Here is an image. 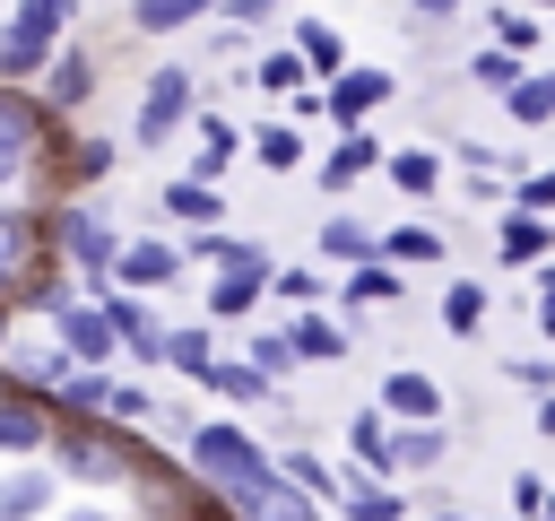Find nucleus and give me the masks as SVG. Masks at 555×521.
<instances>
[{
	"instance_id": "nucleus-33",
	"label": "nucleus",
	"mask_w": 555,
	"mask_h": 521,
	"mask_svg": "<svg viewBox=\"0 0 555 521\" xmlns=\"http://www.w3.org/2000/svg\"><path fill=\"white\" fill-rule=\"evenodd\" d=\"M208 391H225V399H269L278 382H269L251 356H243V365H225V356H217V365H208Z\"/></svg>"
},
{
	"instance_id": "nucleus-29",
	"label": "nucleus",
	"mask_w": 555,
	"mask_h": 521,
	"mask_svg": "<svg viewBox=\"0 0 555 521\" xmlns=\"http://www.w3.org/2000/svg\"><path fill=\"white\" fill-rule=\"evenodd\" d=\"M243 148H251L269 174H295V165H304V139H295V122H269V130H251Z\"/></svg>"
},
{
	"instance_id": "nucleus-36",
	"label": "nucleus",
	"mask_w": 555,
	"mask_h": 521,
	"mask_svg": "<svg viewBox=\"0 0 555 521\" xmlns=\"http://www.w3.org/2000/svg\"><path fill=\"white\" fill-rule=\"evenodd\" d=\"M278 469H286V478H295L312 504H338V469H330V460H312V452H286Z\"/></svg>"
},
{
	"instance_id": "nucleus-11",
	"label": "nucleus",
	"mask_w": 555,
	"mask_h": 521,
	"mask_svg": "<svg viewBox=\"0 0 555 521\" xmlns=\"http://www.w3.org/2000/svg\"><path fill=\"white\" fill-rule=\"evenodd\" d=\"M442 452H451V434L434 425V417H390V469H442Z\"/></svg>"
},
{
	"instance_id": "nucleus-8",
	"label": "nucleus",
	"mask_w": 555,
	"mask_h": 521,
	"mask_svg": "<svg viewBox=\"0 0 555 521\" xmlns=\"http://www.w3.org/2000/svg\"><path fill=\"white\" fill-rule=\"evenodd\" d=\"M95 304L113 313V330H121V356H139V365H165V321L130 295V287H95Z\"/></svg>"
},
{
	"instance_id": "nucleus-4",
	"label": "nucleus",
	"mask_w": 555,
	"mask_h": 521,
	"mask_svg": "<svg viewBox=\"0 0 555 521\" xmlns=\"http://www.w3.org/2000/svg\"><path fill=\"white\" fill-rule=\"evenodd\" d=\"M52 243H61V260L87 269V287H104V278H113V252H121V226H113L104 208H61V217H52Z\"/></svg>"
},
{
	"instance_id": "nucleus-51",
	"label": "nucleus",
	"mask_w": 555,
	"mask_h": 521,
	"mask_svg": "<svg viewBox=\"0 0 555 521\" xmlns=\"http://www.w3.org/2000/svg\"><path fill=\"white\" fill-rule=\"evenodd\" d=\"M538 434H555V391H546V408H538Z\"/></svg>"
},
{
	"instance_id": "nucleus-41",
	"label": "nucleus",
	"mask_w": 555,
	"mask_h": 521,
	"mask_svg": "<svg viewBox=\"0 0 555 521\" xmlns=\"http://www.w3.org/2000/svg\"><path fill=\"white\" fill-rule=\"evenodd\" d=\"M26 243H35V217L0 200V269H26Z\"/></svg>"
},
{
	"instance_id": "nucleus-20",
	"label": "nucleus",
	"mask_w": 555,
	"mask_h": 521,
	"mask_svg": "<svg viewBox=\"0 0 555 521\" xmlns=\"http://www.w3.org/2000/svg\"><path fill=\"white\" fill-rule=\"evenodd\" d=\"M503 113H512V122H529V130H538V122H555V69H520V78L503 87Z\"/></svg>"
},
{
	"instance_id": "nucleus-44",
	"label": "nucleus",
	"mask_w": 555,
	"mask_h": 521,
	"mask_svg": "<svg viewBox=\"0 0 555 521\" xmlns=\"http://www.w3.org/2000/svg\"><path fill=\"white\" fill-rule=\"evenodd\" d=\"M494 43L529 52V43H538V17H529V9H494Z\"/></svg>"
},
{
	"instance_id": "nucleus-34",
	"label": "nucleus",
	"mask_w": 555,
	"mask_h": 521,
	"mask_svg": "<svg viewBox=\"0 0 555 521\" xmlns=\"http://www.w3.org/2000/svg\"><path fill=\"white\" fill-rule=\"evenodd\" d=\"M295 52H304V61L321 69V78H330V69H347V43H338V35L321 26V17H304V26H295Z\"/></svg>"
},
{
	"instance_id": "nucleus-35",
	"label": "nucleus",
	"mask_w": 555,
	"mask_h": 521,
	"mask_svg": "<svg viewBox=\"0 0 555 521\" xmlns=\"http://www.w3.org/2000/svg\"><path fill=\"white\" fill-rule=\"evenodd\" d=\"M477 321H486V287H477V278H460V287H442V330H460V339H468Z\"/></svg>"
},
{
	"instance_id": "nucleus-26",
	"label": "nucleus",
	"mask_w": 555,
	"mask_h": 521,
	"mask_svg": "<svg viewBox=\"0 0 555 521\" xmlns=\"http://www.w3.org/2000/svg\"><path fill=\"white\" fill-rule=\"evenodd\" d=\"M347 452H356L364 469H390V408H364V417H347Z\"/></svg>"
},
{
	"instance_id": "nucleus-28",
	"label": "nucleus",
	"mask_w": 555,
	"mask_h": 521,
	"mask_svg": "<svg viewBox=\"0 0 555 521\" xmlns=\"http://www.w3.org/2000/svg\"><path fill=\"white\" fill-rule=\"evenodd\" d=\"M304 78H312V61H304L295 43H278V52L251 61V87H269V96H286V87H304Z\"/></svg>"
},
{
	"instance_id": "nucleus-52",
	"label": "nucleus",
	"mask_w": 555,
	"mask_h": 521,
	"mask_svg": "<svg viewBox=\"0 0 555 521\" xmlns=\"http://www.w3.org/2000/svg\"><path fill=\"white\" fill-rule=\"evenodd\" d=\"M9 295H17V269H0V304H9Z\"/></svg>"
},
{
	"instance_id": "nucleus-50",
	"label": "nucleus",
	"mask_w": 555,
	"mask_h": 521,
	"mask_svg": "<svg viewBox=\"0 0 555 521\" xmlns=\"http://www.w3.org/2000/svg\"><path fill=\"white\" fill-rule=\"evenodd\" d=\"M538 330H546V339H555V269H546V278H538Z\"/></svg>"
},
{
	"instance_id": "nucleus-56",
	"label": "nucleus",
	"mask_w": 555,
	"mask_h": 521,
	"mask_svg": "<svg viewBox=\"0 0 555 521\" xmlns=\"http://www.w3.org/2000/svg\"><path fill=\"white\" fill-rule=\"evenodd\" d=\"M546 512H555V486H546Z\"/></svg>"
},
{
	"instance_id": "nucleus-43",
	"label": "nucleus",
	"mask_w": 555,
	"mask_h": 521,
	"mask_svg": "<svg viewBox=\"0 0 555 521\" xmlns=\"http://www.w3.org/2000/svg\"><path fill=\"white\" fill-rule=\"evenodd\" d=\"M95 174H113V139H78L69 148V182H95Z\"/></svg>"
},
{
	"instance_id": "nucleus-1",
	"label": "nucleus",
	"mask_w": 555,
	"mask_h": 521,
	"mask_svg": "<svg viewBox=\"0 0 555 521\" xmlns=\"http://www.w3.org/2000/svg\"><path fill=\"white\" fill-rule=\"evenodd\" d=\"M191 469L208 478V495H217L225 512H260L269 486H278V460H269L243 425H199V434H191Z\"/></svg>"
},
{
	"instance_id": "nucleus-47",
	"label": "nucleus",
	"mask_w": 555,
	"mask_h": 521,
	"mask_svg": "<svg viewBox=\"0 0 555 521\" xmlns=\"http://www.w3.org/2000/svg\"><path fill=\"white\" fill-rule=\"evenodd\" d=\"M468 0H408V26H451Z\"/></svg>"
},
{
	"instance_id": "nucleus-37",
	"label": "nucleus",
	"mask_w": 555,
	"mask_h": 521,
	"mask_svg": "<svg viewBox=\"0 0 555 521\" xmlns=\"http://www.w3.org/2000/svg\"><path fill=\"white\" fill-rule=\"evenodd\" d=\"M468 78H477L486 96H503V87L520 78V52H512V43H494V52H468Z\"/></svg>"
},
{
	"instance_id": "nucleus-13",
	"label": "nucleus",
	"mask_w": 555,
	"mask_h": 521,
	"mask_svg": "<svg viewBox=\"0 0 555 521\" xmlns=\"http://www.w3.org/2000/svg\"><path fill=\"white\" fill-rule=\"evenodd\" d=\"M373 165H382V139H373L364 122H347V130H338V148L321 156V182H330V191H347V182H364Z\"/></svg>"
},
{
	"instance_id": "nucleus-54",
	"label": "nucleus",
	"mask_w": 555,
	"mask_h": 521,
	"mask_svg": "<svg viewBox=\"0 0 555 521\" xmlns=\"http://www.w3.org/2000/svg\"><path fill=\"white\" fill-rule=\"evenodd\" d=\"M69 521H104V512H69Z\"/></svg>"
},
{
	"instance_id": "nucleus-10",
	"label": "nucleus",
	"mask_w": 555,
	"mask_h": 521,
	"mask_svg": "<svg viewBox=\"0 0 555 521\" xmlns=\"http://www.w3.org/2000/svg\"><path fill=\"white\" fill-rule=\"evenodd\" d=\"M390 87H399L390 69H330V96H321V104H330V122L347 130V122H364L373 104H390Z\"/></svg>"
},
{
	"instance_id": "nucleus-15",
	"label": "nucleus",
	"mask_w": 555,
	"mask_h": 521,
	"mask_svg": "<svg viewBox=\"0 0 555 521\" xmlns=\"http://www.w3.org/2000/svg\"><path fill=\"white\" fill-rule=\"evenodd\" d=\"M43 96H52L61 113H69V104H87V96H95V61H87L78 43H61V52L43 61Z\"/></svg>"
},
{
	"instance_id": "nucleus-14",
	"label": "nucleus",
	"mask_w": 555,
	"mask_h": 521,
	"mask_svg": "<svg viewBox=\"0 0 555 521\" xmlns=\"http://www.w3.org/2000/svg\"><path fill=\"white\" fill-rule=\"evenodd\" d=\"M260 287H269V269H260V260L217 269V278H208V321H243V313L260 304Z\"/></svg>"
},
{
	"instance_id": "nucleus-32",
	"label": "nucleus",
	"mask_w": 555,
	"mask_h": 521,
	"mask_svg": "<svg viewBox=\"0 0 555 521\" xmlns=\"http://www.w3.org/2000/svg\"><path fill=\"white\" fill-rule=\"evenodd\" d=\"M165 365H173V373H191V382H208V365H217L208 330H165Z\"/></svg>"
},
{
	"instance_id": "nucleus-27",
	"label": "nucleus",
	"mask_w": 555,
	"mask_h": 521,
	"mask_svg": "<svg viewBox=\"0 0 555 521\" xmlns=\"http://www.w3.org/2000/svg\"><path fill=\"white\" fill-rule=\"evenodd\" d=\"M69 17H78V0H17V9H9V26H17V35H43V43H61Z\"/></svg>"
},
{
	"instance_id": "nucleus-45",
	"label": "nucleus",
	"mask_w": 555,
	"mask_h": 521,
	"mask_svg": "<svg viewBox=\"0 0 555 521\" xmlns=\"http://www.w3.org/2000/svg\"><path fill=\"white\" fill-rule=\"evenodd\" d=\"M269 287H278L286 304H321V278H312V269H269Z\"/></svg>"
},
{
	"instance_id": "nucleus-42",
	"label": "nucleus",
	"mask_w": 555,
	"mask_h": 521,
	"mask_svg": "<svg viewBox=\"0 0 555 521\" xmlns=\"http://www.w3.org/2000/svg\"><path fill=\"white\" fill-rule=\"evenodd\" d=\"M104 417H113V425H147V417H156V399H147L139 382H113V391H104Z\"/></svg>"
},
{
	"instance_id": "nucleus-21",
	"label": "nucleus",
	"mask_w": 555,
	"mask_h": 521,
	"mask_svg": "<svg viewBox=\"0 0 555 521\" xmlns=\"http://www.w3.org/2000/svg\"><path fill=\"white\" fill-rule=\"evenodd\" d=\"M52 512V478L43 469H9L0 478V521H43Z\"/></svg>"
},
{
	"instance_id": "nucleus-9",
	"label": "nucleus",
	"mask_w": 555,
	"mask_h": 521,
	"mask_svg": "<svg viewBox=\"0 0 555 521\" xmlns=\"http://www.w3.org/2000/svg\"><path fill=\"white\" fill-rule=\"evenodd\" d=\"M35 139H43V113H35L26 96H9V78H0V191H9L17 174H26Z\"/></svg>"
},
{
	"instance_id": "nucleus-39",
	"label": "nucleus",
	"mask_w": 555,
	"mask_h": 521,
	"mask_svg": "<svg viewBox=\"0 0 555 521\" xmlns=\"http://www.w3.org/2000/svg\"><path fill=\"white\" fill-rule=\"evenodd\" d=\"M321 252H330V260H364V252H382V243H373L356 217H330V226H321Z\"/></svg>"
},
{
	"instance_id": "nucleus-17",
	"label": "nucleus",
	"mask_w": 555,
	"mask_h": 521,
	"mask_svg": "<svg viewBox=\"0 0 555 521\" xmlns=\"http://www.w3.org/2000/svg\"><path fill=\"white\" fill-rule=\"evenodd\" d=\"M234 156H243V130H234L225 113H199V148H191V174H199V182H217Z\"/></svg>"
},
{
	"instance_id": "nucleus-12",
	"label": "nucleus",
	"mask_w": 555,
	"mask_h": 521,
	"mask_svg": "<svg viewBox=\"0 0 555 521\" xmlns=\"http://www.w3.org/2000/svg\"><path fill=\"white\" fill-rule=\"evenodd\" d=\"M338 512H347V521H416V504H408V495H390V486H382V478H364V469H356V478L338 469Z\"/></svg>"
},
{
	"instance_id": "nucleus-46",
	"label": "nucleus",
	"mask_w": 555,
	"mask_h": 521,
	"mask_svg": "<svg viewBox=\"0 0 555 521\" xmlns=\"http://www.w3.org/2000/svg\"><path fill=\"white\" fill-rule=\"evenodd\" d=\"M512 512L520 521H546V478H512Z\"/></svg>"
},
{
	"instance_id": "nucleus-6",
	"label": "nucleus",
	"mask_w": 555,
	"mask_h": 521,
	"mask_svg": "<svg viewBox=\"0 0 555 521\" xmlns=\"http://www.w3.org/2000/svg\"><path fill=\"white\" fill-rule=\"evenodd\" d=\"M182 260H191V252L165 243V234H121V252H113V287H139V295H147V287H173Z\"/></svg>"
},
{
	"instance_id": "nucleus-24",
	"label": "nucleus",
	"mask_w": 555,
	"mask_h": 521,
	"mask_svg": "<svg viewBox=\"0 0 555 521\" xmlns=\"http://www.w3.org/2000/svg\"><path fill=\"white\" fill-rule=\"evenodd\" d=\"M295 356H304V365H347V330H338L330 313H304V321H295Z\"/></svg>"
},
{
	"instance_id": "nucleus-16",
	"label": "nucleus",
	"mask_w": 555,
	"mask_h": 521,
	"mask_svg": "<svg viewBox=\"0 0 555 521\" xmlns=\"http://www.w3.org/2000/svg\"><path fill=\"white\" fill-rule=\"evenodd\" d=\"M494 243H503V260H546L555 252V217H538V208L512 200V217L494 226Z\"/></svg>"
},
{
	"instance_id": "nucleus-18",
	"label": "nucleus",
	"mask_w": 555,
	"mask_h": 521,
	"mask_svg": "<svg viewBox=\"0 0 555 521\" xmlns=\"http://www.w3.org/2000/svg\"><path fill=\"white\" fill-rule=\"evenodd\" d=\"M338 295H347V313H356V304H390V295H399V260H390V252L347 260V287H338Z\"/></svg>"
},
{
	"instance_id": "nucleus-57",
	"label": "nucleus",
	"mask_w": 555,
	"mask_h": 521,
	"mask_svg": "<svg viewBox=\"0 0 555 521\" xmlns=\"http://www.w3.org/2000/svg\"><path fill=\"white\" fill-rule=\"evenodd\" d=\"M0 382H9V373H0Z\"/></svg>"
},
{
	"instance_id": "nucleus-2",
	"label": "nucleus",
	"mask_w": 555,
	"mask_h": 521,
	"mask_svg": "<svg viewBox=\"0 0 555 521\" xmlns=\"http://www.w3.org/2000/svg\"><path fill=\"white\" fill-rule=\"evenodd\" d=\"M199 113V69H182V61H165V69H147V87H139V113H130V139L139 148H165L182 122Z\"/></svg>"
},
{
	"instance_id": "nucleus-3",
	"label": "nucleus",
	"mask_w": 555,
	"mask_h": 521,
	"mask_svg": "<svg viewBox=\"0 0 555 521\" xmlns=\"http://www.w3.org/2000/svg\"><path fill=\"white\" fill-rule=\"evenodd\" d=\"M52 469L61 478H87V486H113V478H130V452L104 434V425H52Z\"/></svg>"
},
{
	"instance_id": "nucleus-7",
	"label": "nucleus",
	"mask_w": 555,
	"mask_h": 521,
	"mask_svg": "<svg viewBox=\"0 0 555 521\" xmlns=\"http://www.w3.org/2000/svg\"><path fill=\"white\" fill-rule=\"evenodd\" d=\"M43 443H52V408H43V391L0 382V452H9V460H35Z\"/></svg>"
},
{
	"instance_id": "nucleus-25",
	"label": "nucleus",
	"mask_w": 555,
	"mask_h": 521,
	"mask_svg": "<svg viewBox=\"0 0 555 521\" xmlns=\"http://www.w3.org/2000/svg\"><path fill=\"white\" fill-rule=\"evenodd\" d=\"M165 208H173V217H191V226H217V217H225V200H217V182H199V174H182V182H165Z\"/></svg>"
},
{
	"instance_id": "nucleus-22",
	"label": "nucleus",
	"mask_w": 555,
	"mask_h": 521,
	"mask_svg": "<svg viewBox=\"0 0 555 521\" xmlns=\"http://www.w3.org/2000/svg\"><path fill=\"white\" fill-rule=\"evenodd\" d=\"M217 0H130V35H182V26H199Z\"/></svg>"
},
{
	"instance_id": "nucleus-53",
	"label": "nucleus",
	"mask_w": 555,
	"mask_h": 521,
	"mask_svg": "<svg viewBox=\"0 0 555 521\" xmlns=\"http://www.w3.org/2000/svg\"><path fill=\"white\" fill-rule=\"evenodd\" d=\"M425 521H460V512H425Z\"/></svg>"
},
{
	"instance_id": "nucleus-23",
	"label": "nucleus",
	"mask_w": 555,
	"mask_h": 521,
	"mask_svg": "<svg viewBox=\"0 0 555 521\" xmlns=\"http://www.w3.org/2000/svg\"><path fill=\"white\" fill-rule=\"evenodd\" d=\"M382 174H390L399 191H416V200H425V191L442 182V156H434V148H382Z\"/></svg>"
},
{
	"instance_id": "nucleus-55",
	"label": "nucleus",
	"mask_w": 555,
	"mask_h": 521,
	"mask_svg": "<svg viewBox=\"0 0 555 521\" xmlns=\"http://www.w3.org/2000/svg\"><path fill=\"white\" fill-rule=\"evenodd\" d=\"M529 9H555V0H529Z\"/></svg>"
},
{
	"instance_id": "nucleus-38",
	"label": "nucleus",
	"mask_w": 555,
	"mask_h": 521,
	"mask_svg": "<svg viewBox=\"0 0 555 521\" xmlns=\"http://www.w3.org/2000/svg\"><path fill=\"white\" fill-rule=\"evenodd\" d=\"M382 252H390L399 269H425V260H442V234H434V226H399Z\"/></svg>"
},
{
	"instance_id": "nucleus-40",
	"label": "nucleus",
	"mask_w": 555,
	"mask_h": 521,
	"mask_svg": "<svg viewBox=\"0 0 555 521\" xmlns=\"http://www.w3.org/2000/svg\"><path fill=\"white\" fill-rule=\"evenodd\" d=\"M243 356H251V365H260V373H269V382H278V373H286V365H304V356H295V330H260V339H251V347H243Z\"/></svg>"
},
{
	"instance_id": "nucleus-5",
	"label": "nucleus",
	"mask_w": 555,
	"mask_h": 521,
	"mask_svg": "<svg viewBox=\"0 0 555 521\" xmlns=\"http://www.w3.org/2000/svg\"><path fill=\"white\" fill-rule=\"evenodd\" d=\"M52 330H61V356H69V365H113V356H121L113 313H104V304H78L69 287L52 295Z\"/></svg>"
},
{
	"instance_id": "nucleus-49",
	"label": "nucleus",
	"mask_w": 555,
	"mask_h": 521,
	"mask_svg": "<svg viewBox=\"0 0 555 521\" xmlns=\"http://www.w3.org/2000/svg\"><path fill=\"white\" fill-rule=\"evenodd\" d=\"M512 200H520V208H555V174H529Z\"/></svg>"
},
{
	"instance_id": "nucleus-30",
	"label": "nucleus",
	"mask_w": 555,
	"mask_h": 521,
	"mask_svg": "<svg viewBox=\"0 0 555 521\" xmlns=\"http://www.w3.org/2000/svg\"><path fill=\"white\" fill-rule=\"evenodd\" d=\"M191 260H208V269H234V260H260V269H269V252H260V243H243V234H217V226H199V234H191Z\"/></svg>"
},
{
	"instance_id": "nucleus-48",
	"label": "nucleus",
	"mask_w": 555,
	"mask_h": 521,
	"mask_svg": "<svg viewBox=\"0 0 555 521\" xmlns=\"http://www.w3.org/2000/svg\"><path fill=\"white\" fill-rule=\"evenodd\" d=\"M512 382H529V391H555V365H546V356H512Z\"/></svg>"
},
{
	"instance_id": "nucleus-19",
	"label": "nucleus",
	"mask_w": 555,
	"mask_h": 521,
	"mask_svg": "<svg viewBox=\"0 0 555 521\" xmlns=\"http://www.w3.org/2000/svg\"><path fill=\"white\" fill-rule=\"evenodd\" d=\"M382 408L390 417H442V391H434V373L399 365V373H382Z\"/></svg>"
},
{
	"instance_id": "nucleus-31",
	"label": "nucleus",
	"mask_w": 555,
	"mask_h": 521,
	"mask_svg": "<svg viewBox=\"0 0 555 521\" xmlns=\"http://www.w3.org/2000/svg\"><path fill=\"white\" fill-rule=\"evenodd\" d=\"M43 61H52V43H43V35L0 26V78H43Z\"/></svg>"
}]
</instances>
